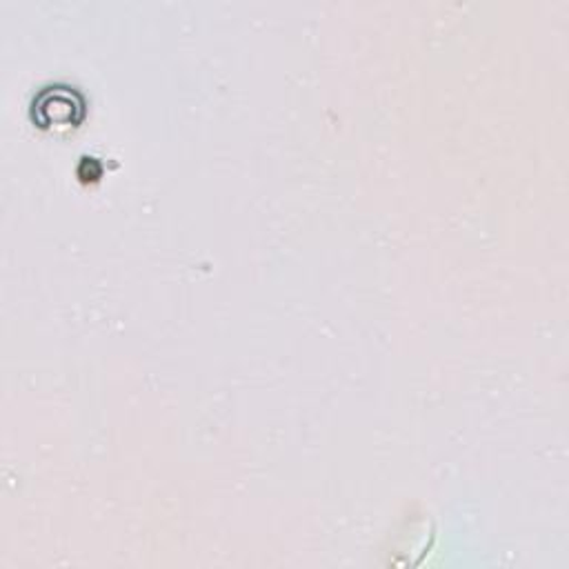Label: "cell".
I'll use <instances>...</instances> for the list:
<instances>
[{"label": "cell", "instance_id": "6da1fadb", "mask_svg": "<svg viewBox=\"0 0 569 569\" xmlns=\"http://www.w3.org/2000/svg\"><path fill=\"white\" fill-rule=\"evenodd\" d=\"M31 118L42 129L76 127L84 118V98L76 87H42L31 102Z\"/></svg>", "mask_w": 569, "mask_h": 569}]
</instances>
